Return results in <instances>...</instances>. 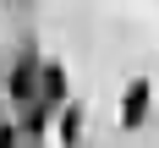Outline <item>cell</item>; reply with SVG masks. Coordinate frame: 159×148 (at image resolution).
<instances>
[{
  "instance_id": "1",
  "label": "cell",
  "mask_w": 159,
  "mask_h": 148,
  "mask_svg": "<svg viewBox=\"0 0 159 148\" xmlns=\"http://www.w3.org/2000/svg\"><path fill=\"white\" fill-rule=\"evenodd\" d=\"M11 99H16V104H33V99H39V66H33V61H16V71H11Z\"/></svg>"
},
{
  "instance_id": "2",
  "label": "cell",
  "mask_w": 159,
  "mask_h": 148,
  "mask_svg": "<svg viewBox=\"0 0 159 148\" xmlns=\"http://www.w3.org/2000/svg\"><path fill=\"white\" fill-rule=\"evenodd\" d=\"M39 88H44V104H61V93H66V66H39Z\"/></svg>"
},
{
  "instance_id": "3",
  "label": "cell",
  "mask_w": 159,
  "mask_h": 148,
  "mask_svg": "<svg viewBox=\"0 0 159 148\" xmlns=\"http://www.w3.org/2000/svg\"><path fill=\"white\" fill-rule=\"evenodd\" d=\"M148 110V82H132V93H126V126H137Z\"/></svg>"
},
{
  "instance_id": "4",
  "label": "cell",
  "mask_w": 159,
  "mask_h": 148,
  "mask_svg": "<svg viewBox=\"0 0 159 148\" xmlns=\"http://www.w3.org/2000/svg\"><path fill=\"white\" fill-rule=\"evenodd\" d=\"M55 137H61V143L71 148V143L82 137V115H77V110H66V115H61V126H55Z\"/></svg>"
},
{
  "instance_id": "5",
  "label": "cell",
  "mask_w": 159,
  "mask_h": 148,
  "mask_svg": "<svg viewBox=\"0 0 159 148\" xmlns=\"http://www.w3.org/2000/svg\"><path fill=\"white\" fill-rule=\"evenodd\" d=\"M0 148H16V126H0Z\"/></svg>"
}]
</instances>
